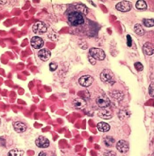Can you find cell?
<instances>
[{
    "label": "cell",
    "mask_w": 154,
    "mask_h": 156,
    "mask_svg": "<svg viewBox=\"0 0 154 156\" xmlns=\"http://www.w3.org/2000/svg\"><path fill=\"white\" fill-rule=\"evenodd\" d=\"M89 55L93 59L97 60H103L105 58V52L103 50L97 48H92L89 49Z\"/></svg>",
    "instance_id": "2"
},
{
    "label": "cell",
    "mask_w": 154,
    "mask_h": 156,
    "mask_svg": "<svg viewBox=\"0 0 154 156\" xmlns=\"http://www.w3.org/2000/svg\"><path fill=\"white\" fill-rule=\"evenodd\" d=\"M116 149L121 153H126L129 149V145L127 141L124 140H120L116 143Z\"/></svg>",
    "instance_id": "8"
},
{
    "label": "cell",
    "mask_w": 154,
    "mask_h": 156,
    "mask_svg": "<svg viewBox=\"0 0 154 156\" xmlns=\"http://www.w3.org/2000/svg\"><path fill=\"white\" fill-rule=\"evenodd\" d=\"M100 78L101 80L103 82L109 83V84H111V82H114V81H113V79H114V74L109 69H104L101 72Z\"/></svg>",
    "instance_id": "3"
},
{
    "label": "cell",
    "mask_w": 154,
    "mask_h": 156,
    "mask_svg": "<svg viewBox=\"0 0 154 156\" xmlns=\"http://www.w3.org/2000/svg\"><path fill=\"white\" fill-rule=\"evenodd\" d=\"M127 44H128V46H131V42H132V40H131V36H130L129 35H127Z\"/></svg>",
    "instance_id": "28"
},
{
    "label": "cell",
    "mask_w": 154,
    "mask_h": 156,
    "mask_svg": "<svg viewBox=\"0 0 154 156\" xmlns=\"http://www.w3.org/2000/svg\"><path fill=\"white\" fill-rule=\"evenodd\" d=\"M31 46L35 49H40L43 46L44 42L40 37L34 36L31 40Z\"/></svg>",
    "instance_id": "10"
},
{
    "label": "cell",
    "mask_w": 154,
    "mask_h": 156,
    "mask_svg": "<svg viewBox=\"0 0 154 156\" xmlns=\"http://www.w3.org/2000/svg\"><path fill=\"white\" fill-rule=\"evenodd\" d=\"M98 115L100 118H103V119H110L111 118H112L113 116V112L111 110L106 109V108H103V109L100 110L98 113Z\"/></svg>",
    "instance_id": "12"
},
{
    "label": "cell",
    "mask_w": 154,
    "mask_h": 156,
    "mask_svg": "<svg viewBox=\"0 0 154 156\" xmlns=\"http://www.w3.org/2000/svg\"><path fill=\"white\" fill-rule=\"evenodd\" d=\"M72 104L75 106L76 108H78V109H82L86 106L87 102L84 99L82 98H76L73 100L72 101Z\"/></svg>",
    "instance_id": "13"
},
{
    "label": "cell",
    "mask_w": 154,
    "mask_h": 156,
    "mask_svg": "<svg viewBox=\"0 0 154 156\" xmlns=\"http://www.w3.org/2000/svg\"><path fill=\"white\" fill-rule=\"evenodd\" d=\"M143 23L145 26L146 27H153V19H149V18H147V19H144L143 21Z\"/></svg>",
    "instance_id": "22"
},
{
    "label": "cell",
    "mask_w": 154,
    "mask_h": 156,
    "mask_svg": "<svg viewBox=\"0 0 154 156\" xmlns=\"http://www.w3.org/2000/svg\"><path fill=\"white\" fill-rule=\"evenodd\" d=\"M111 96H113V98H114L115 99L119 100V101H121V100L123 99V94L122 91H119V90H114L111 92Z\"/></svg>",
    "instance_id": "19"
},
{
    "label": "cell",
    "mask_w": 154,
    "mask_h": 156,
    "mask_svg": "<svg viewBox=\"0 0 154 156\" xmlns=\"http://www.w3.org/2000/svg\"><path fill=\"white\" fill-rule=\"evenodd\" d=\"M38 156H46V154H45V152L41 151L40 152H39Z\"/></svg>",
    "instance_id": "30"
},
{
    "label": "cell",
    "mask_w": 154,
    "mask_h": 156,
    "mask_svg": "<svg viewBox=\"0 0 154 156\" xmlns=\"http://www.w3.org/2000/svg\"><path fill=\"white\" fill-rule=\"evenodd\" d=\"M94 82V79L90 75H84L79 79V83L82 87H87L90 86Z\"/></svg>",
    "instance_id": "9"
},
{
    "label": "cell",
    "mask_w": 154,
    "mask_h": 156,
    "mask_svg": "<svg viewBox=\"0 0 154 156\" xmlns=\"http://www.w3.org/2000/svg\"><path fill=\"white\" fill-rule=\"evenodd\" d=\"M35 143L37 145V147H40V148H46L50 145V141L46 137L40 135L35 140Z\"/></svg>",
    "instance_id": "7"
},
{
    "label": "cell",
    "mask_w": 154,
    "mask_h": 156,
    "mask_svg": "<svg viewBox=\"0 0 154 156\" xmlns=\"http://www.w3.org/2000/svg\"><path fill=\"white\" fill-rule=\"evenodd\" d=\"M119 118L121 120H123L125 118L128 117V112L127 111H125V110H121L119 112Z\"/></svg>",
    "instance_id": "23"
},
{
    "label": "cell",
    "mask_w": 154,
    "mask_h": 156,
    "mask_svg": "<svg viewBox=\"0 0 154 156\" xmlns=\"http://www.w3.org/2000/svg\"><path fill=\"white\" fill-rule=\"evenodd\" d=\"M136 7L138 9L143 10V9H145L147 8V4H146V3H145V1H143V0H140V1H138L136 2Z\"/></svg>",
    "instance_id": "21"
},
{
    "label": "cell",
    "mask_w": 154,
    "mask_h": 156,
    "mask_svg": "<svg viewBox=\"0 0 154 156\" xmlns=\"http://www.w3.org/2000/svg\"><path fill=\"white\" fill-rule=\"evenodd\" d=\"M97 127V129L101 132H106L110 129V126L105 122H99Z\"/></svg>",
    "instance_id": "16"
},
{
    "label": "cell",
    "mask_w": 154,
    "mask_h": 156,
    "mask_svg": "<svg viewBox=\"0 0 154 156\" xmlns=\"http://www.w3.org/2000/svg\"><path fill=\"white\" fill-rule=\"evenodd\" d=\"M89 61H90V62L92 64V65H94V64L96 63V60H94V59H93L91 56H89Z\"/></svg>",
    "instance_id": "29"
},
{
    "label": "cell",
    "mask_w": 154,
    "mask_h": 156,
    "mask_svg": "<svg viewBox=\"0 0 154 156\" xmlns=\"http://www.w3.org/2000/svg\"><path fill=\"white\" fill-rule=\"evenodd\" d=\"M67 19L70 23L72 26H76L79 25L83 24L84 20L82 15L78 11H72L68 14Z\"/></svg>",
    "instance_id": "1"
},
{
    "label": "cell",
    "mask_w": 154,
    "mask_h": 156,
    "mask_svg": "<svg viewBox=\"0 0 154 156\" xmlns=\"http://www.w3.org/2000/svg\"><path fill=\"white\" fill-rule=\"evenodd\" d=\"M33 30L37 34H42L47 31V26L42 21H37L33 26Z\"/></svg>",
    "instance_id": "4"
},
{
    "label": "cell",
    "mask_w": 154,
    "mask_h": 156,
    "mask_svg": "<svg viewBox=\"0 0 154 156\" xmlns=\"http://www.w3.org/2000/svg\"><path fill=\"white\" fill-rule=\"evenodd\" d=\"M134 67H135V68H136V70L139 71V72L140 71L143 70V65H142L141 62H136V63L134 64Z\"/></svg>",
    "instance_id": "24"
},
{
    "label": "cell",
    "mask_w": 154,
    "mask_h": 156,
    "mask_svg": "<svg viewBox=\"0 0 154 156\" xmlns=\"http://www.w3.org/2000/svg\"><path fill=\"white\" fill-rule=\"evenodd\" d=\"M1 119H0V126H1Z\"/></svg>",
    "instance_id": "31"
},
{
    "label": "cell",
    "mask_w": 154,
    "mask_h": 156,
    "mask_svg": "<svg viewBox=\"0 0 154 156\" xmlns=\"http://www.w3.org/2000/svg\"><path fill=\"white\" fill-rule=\"evenodd\" d=\"M116 9L121 12H127L131 9V4L128 1H120L116 5Z\"/></svg>",
    "instance_id": "6"
},
{
    "label": "cell",
    "mask_w": 154,
    "mask_h": 156,
    "mask_svg": "<svg viewBox=\"0 0 154 156\" xmlns=\"http://www.w3.org/2000/svg\"><path fill=\"white\" fill-rule=\"evenodd\" d=\"M50 51L46 48L40 49V50L38 52V56L42 61H47L50 58Z\"/></svg>",
    "instance_id": "11"
},
{
    "label": "cell",
    "mask_w": 154,
    "mask_h": 156,
    "mask_svg": "<svg viewBox=\"0 0 154 156\" xmlns=\"http://www.w3.org/2000/svg\"><path fill=\"white\" fill-rule=\"evenodd\" d=\"M96 102L99 107L106 108L109 107L110 105V100L106 95H100L96 99Z\"/></svg>",
    "instance_id": "5"
},
{
    "label": "cell",
    "mask_w": 154,
    "mask_h": 156,
    "mask_svg": "<svg viewBox=\"0 0 154 156\" xmlns=\"http://www.w3.org/2000/svg\"><path fill=\"white\" fill-rule=\"evenodd\" d=\"M104 155H106V156H115L116 155V153L112 151H110V150H108L107 152H104Z\"/></svg>",
    "instance_id": "27"
},
{
    "label": "cell",
    "mask_w": 154,
    "mask_h": 156,
    "mask_svg": "<svg viewBox=\"0 0 154 156\" xmlns=\"http://www.w3.org/2000/svg\"><path fill=\"white\" fill-rule=\"evenodd\" d=\"M134 31L137 35H143L144 34V30H143V27L139 23H136L134 26Z\"/></svg>",
    "instance_id": "20"
},
{
    "label": "cell",
    "mask_w": 154,
    "mask_h": 156,
    "mask_svg": "<svg viewBox=\"0 0 154 156\" xmlns=\"http://www.w3.org/2000/svg\"><path fill=\"white\" fill-rule=\"evenodd\" d=\"M143 51L146 55H152L153 54V44L147 42L143 45Z\"/></svg>",
    "instance_id": "14"
},
{
    "label": "cell",
    "mask_w": 154,
    "mask_h": 156,
    "mask_svg": "<svg viewBox=\"0 0 154 156\" xmlns=\"http://www.w3.org/2000/svg\"><path fill=\"white\" fill-rule=\"evenodd\" d=\"M24 152L20 149H12L8 152V156H23Z\"/></svg>",
    "instance_id": "18"
},
{
    "label": "cell",
    "mask_w": 154,
    "mask_h": 156,
    "mask_svg": "<svg viewBox=\"0 0 154 156\" xmlns=\"http://www.w3.org/2000/svg\"><path fill=\"white\" fill-rule=\"evenodd\" d=\"M154 84L153 83H151V84H150L149 86V94L150 96H151L152 97L154 96Z\"/></svg>",
    "instance_id": "26"
},
{
    "label": "cell",
    "mask_w": 154,
    "mask_h": 156,
    "mask_svg": "<svg viewBox=\"0 0 154 156\" xmlns=\"http://www.w3.org/2000/svg\"><path fill=\"white\" fill-rule=\"evenodd\" d=\"M104 143L106 147H111L113 146V145H114V143H115V140L112 136L108 135V136H106L105 138H104Z\"/></svg>",
    "instance_id": "17"
},
{
    "label": "cell",
    "mask_w": 154,
    "mask_h": 156,
    "mask_svg": "<svg viewBox=\"0 0 154 156\" xmlns=\"http://www.w3.org/2000/svg\"><path fill=\"white\" fill-rule=\"evenodd\" d=\"M13 128L16 130L17 133H23V132L26 131V126L24 123L20 121L14 122L13 124Z\"/></svg>",
    "instance_id": "15"
},
{
    "label": "cell",
    "mask_w": 154,
    "mask_h": 156,
    "mask_svg": "<svg viewBox=\"0 0 154 156\" xmlns=\"http://www.w3.org/2000/svg\"><path fill=\"white\" fill-rule=\"evenodd\" d=\"M57 64L55 63V62H50V65H49V68H50V71H55L57 69Z\"/></svg>",
    "instance_id": "25"
}]
</instances>
